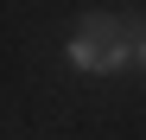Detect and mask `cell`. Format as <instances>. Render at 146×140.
Returning <instances> with one entry per match:
<instances>
[{
	"label": "cell",
	"instance_id": "7a4b0ae2",
	"mask_svg": "<svg viewBox=\"0 0 146 140\" xmlns=\"http://www.w3.org/2000/svg\"><path fill=\"white\" fill-rule=\"evenodd\" d=\"M133 64H146V32H133Z\"/></svg>",
	"mask_w": 146,
	"mask_h": 140
},
{
	"label": "cell",
	"instance_id": "6da1fadb",
	"mask_svg": "<svg viewBox=\"0 0 146 140\" xmlns=\"http://www.w3.org/2000/svg\"><path fill=\"white\" fill-rule=\"evenodd\" d=\"M64 64L76 77H114L121 64H133V26L114 13H89L64 45Z\"/></svg>",
	"mask_w": 146,
	"mask_h": 140
}]
</instances>
